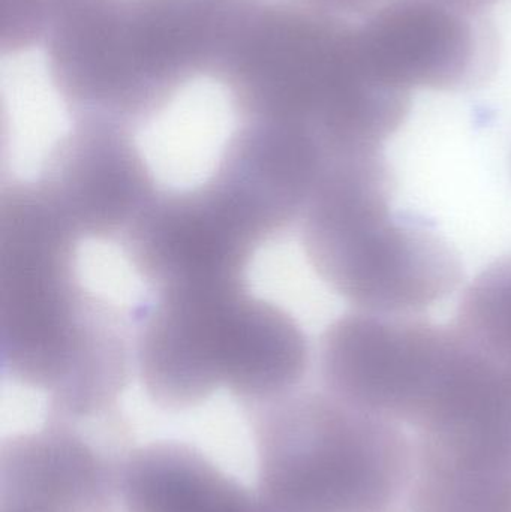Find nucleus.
Returning <instances> with one entry per match:
<instances>
[{"label":"nucleus","instance_id":"obj_6","mask_svg":"<svg viewBox=\"0 0 511 512\" xmlns=\"http://www.w3.org/2000/svg\"><path fill=\"white\" fill-rule=\"evenodd\" d=\"M77 236L126 234L156 197L144 155L122 141H84L51 155L38 183Z\"/></svg>","mask_w":511,"mask_h":512},{"label":"nucleus","instance_id":"obj_1","mask_svg":"<svg viewBox=\"0 0 511 512\" xmlns=\"http://www.w3.org/2000/svg\"><path fill=\"white\" fill-rule=\"evenodd\" d=\"M395 177L381 149L329 159L303 210L306 255L362 312L417 315L458 288L462 265L431 225L392 209Z\"/></svg>","mask_w":511,"mask_h":512},{"label":"nucleus","instance_id":"obj_3","mask_svg":"<svg viewBox=\"0 0 511 512\" xmlns=\"http://www.w3.org/2000/svg\"><path fill=\"white\" fill-rule=\"evenodd\" d=\"M125 436L116 423L53 418L9 436L0 447V512H123Z\"/></svg>","mask_w":511,"mask_h":512},{"label":"nucleus","instance_id":"obj_10","mask_svg":"<svg viewBox=\"0 0 511 512\" xmlns=\"http://www.w3.org/2000/svg\"><path fill=\"white\" fill-rule=\"evenodd\" d=\"M383 2L386 3L387 0H383ZM440 2L450 3V5L459 6V8L470 9V11L483 12L486 6L497 2V0H440Z\"/></svg>","mask_w":511,"mask_h":512},{"label":"nucleus","instance_id":"obj_8","mask_svg":"<svg viewBox=\"0 0 511 512\" xmlns=\"http://www.w3.org/2000/svg\"><path fill=\"white\" fill-rule=\"evenodd\" d=\"M410 511L511 512V463L423 469L411 487Z\"/></svg>","mask_w":511,"mask_h":512},{"label":"nucleus","instance_id":"obj_5","mask_svg":"<svg viewBox=\"0 0 511 512\" xmlns=\"http://www.w3.org/2000/svg\"><path fill=\"white\" fill-rule=\"evenodd\" d=\"M456 330L411 424L414 450L456 465L510 463L511 366Z\"/></svg>","mask_w":511,"mask_h":512},{"label":"nucleus","instance_id":"obj_2","mask_svg":"<svg viewBox=\"0 0 511 512\" xmlns=\"http://www.w3.org/2000/svg\"><path fill=\"white\" fill-rule=\"evenodd\" d=\"M249 411L267 512H395L407 496L414 445L399 424L326 390Z\"/></svg>","mask_w":511,"mask_h":512},{"label":"nucleus","instance_id":"obj_9","mask_svg":"<svg viewBox=\"0 0 511 512\" xmlns=\"http://www.w3.org/2000/svg\"><path fill=\"white\" fill-rule=\"evenodd\" d=\"M455 325L511 366V255L489 265L468 286Z\"/></svg>","mask_w":511,"mask_h":512},{"label":"nucleus","instance_id":"obj_4","mask_svg":"<svg viewBox=\"0 0 511 512\" xmlns=\"http://www.w3.org/2000/svg\"><path fill=\"white\" fill-rule=\"evenodd\" d=\"M482 14L440 0H390L368 15L360 41L395 89H468L494 66L495 36Z\"/></svg>","mask_w":511,"mask_h":512},{"label":"nucleus","instance_id":"obj_7","mask_svg":"<svg viewBox=\"0 0 511 512\" xmlns=\"http://www.w3.org/2000/svg\"><path fill=\"white\" fill-rule=\"evenodd\" d=\"M119 492L123 512H267L255 489L183 442L129 448Z\"/></svg>","mask_w":511,"mask_h":512}]
</instances>
